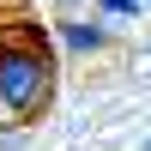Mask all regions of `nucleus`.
<instances>
[{"label": "nucleus", "mask_w": 151, "mask_h": 151, "mask_svg": "<svg viewBox=\"0 0 151 151\" xmlns=\"http://www.w3.org/2000/svg\"><path fill=\"white\" fill-rule=\"evenodd\" d=\"M55 91V60L42 48V30H24V36H0V109L12 121H30L36 109L48 103Z\"/></svg>", "instance_id": "nucleus-1"}, {"label": "nucleus", "mask_w": 151, "mask_h": 151, "mask_svg": "<svg viewBox=\"0 0 151 151\" xmlns=\"http://www.w3.org/2000/svg\"><path fill=\"white\" fill-rule=\"evenodd\" d=\"M60 42H67L73 55H97V48H109V30L103 24H85V18H67L60 24Z\"/></svg>", "instance_id": "nucleus-2"}, {"label": "nucleus", "mask_w": 151, "mask_h": 151, "mask_svg": "<svg viewBox=\"0 0 151 151\" xmlns=\"http://www.w3.org/2000/svg\"><path fill=\"white\" fill-rule=\"evenodd\" d=\"M97 6H103L109 18H133V12H145L151 0H97Z\"/></svg>", "instance_id": "nucleus-3"}, {"label": "nucleus", "mask_w": 151, "mask_h": 151, "mask_svg": "<svg viewBox=\"0 0 151 151\" xmlns=\"http://www.w3.org/2000/svg\"><path fill=\"white\" fill-rule=\"evenodd\" d=\"M60 6H85V0H60Z\"/></svg>", "instance_id": "nucleus-4"}]
</instances>
